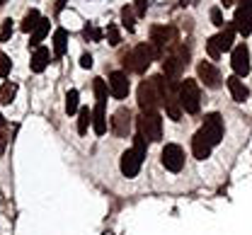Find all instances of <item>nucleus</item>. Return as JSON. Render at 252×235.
Here are the masks:
<instances>
[{"label": "nucleus", "mask_w": 252, "mask_h": 235, "mask_svg": "<svg viewBox=\"0 0 252 235\" xmlns=\"http://www.w3.org/2000/svg\"><path fill=\"white\" fill-rule=\"evenodd\" d=\"M165 90H167L165 75H151L148 80H143L138 85V95H136L141 112H158V107L165 100Z\"/></svg>", "instance_id": "obj_1"}, {"label": "nucleus", "mask_w": 252, "mask_h": 235, "mask_svg": "<svg viewBox=\"0 0 252 235\" xmlns=\"http://www.w3.org/2000/svg\"><path fill=\"white\" fill-rule=\"evenodd\" d=\"M153 61H156V51H153L151 44H138V46H133V51L126 54L124 59H122L124 68L133 70V73H146Z\"/></svg>", "instance_id": "obj_2"}, {"label": "nucleus", "mask_w": 252, "mask_h": 235, "mask_svg": "<svg viewBox=\"0 0 252 235\" xmlns=\"http://www.w3.org/2000/svg\"><path fill=\"white\" fill-rule=\"evenodd\" d=\"M136 129L148 143H156L162 138V117L158 112H141V117L136 119Z\"/></svg>", "instance_id": "obj_3"}, {"label": "nucleus", "mask_w": 252, "mask_h": 235, "mask_svg": "<svg viewBox=\"0 0 252 235\" xmlns=\"http://www.w3.org/2000/svg\"><path fill=\"white\" fill-rule=\"evenodd\" d=\"M180 104L187 114H196L199 107H201V92H199V83L191 80V78H185L180 83Z\"/></svg>", "instance_id": "obj_4"}, {"label": "nucleus", "mask_w": 252, "mask_h": 235, "mask_svg": "<svg viewBox=\"0 0 252 235\" xmlns=\"http://www.w3.org/2000/svg\"><path fill=\"white\" fill-rule=\"evenodd\" d=\"M187 63H189V51L185 49V46H177V51H175L172 56H167V59L162 61V75H165L167 80L177 83Z\"/></svg>", "instance_id": "obj_5"}, {"label": "nucleus", "mask_w": 252, "mask_h": 235, "mask_svg": "<svg viewBox=\"0 0 252 235\" xmlns=\"http://www.w3.org/2000/svg\"><path fill=\"white\" fill-rule=\"evenodd\" d=\"M167 80V78H165ZM165 112H167V117L172 119V121H180V117H182V104H180V85L177 83H172V80H167V90H165Z\"/></svg>", "instance_id": "obj_6"}, {"label": "nucleus", "mask_w": 252, "mask_h": 235, "mask_svg": "<svg viewBox=\"0 0 252 235\" xmlns=\"http://www.w3.org/2000/svg\"><path fill=\"white\" fill-rule=\"evenodd\" d=\"M160 163L162 168L170 170V172H180L185 168V150L177 146V143H167L160 153Z\"/></svg>", "instance_id": "obj_7"}, {"label": "nucleus", "mask_w": 252, "mask_h": 235, "mask_svg": "<svg viewBox=\"0 0 252 235\" xmlns=\"http://www.w3.org/2000/svg\"><path fill=\"white\" fill-rule=\"evenodd\" d=\"M177 39V32L172 29V27H153L151 29V46H153V51H156V59H162V54H165V46H170L172 41Z\"/></svg>", "instance_id": "obj_8"}, {"label": "nucleus", "mask_w": 252, "mask_h": 235, "mask_svg": "<svg viewBox=\"0 0 252 235\" xmlns=\"http://www.w3.org/2000/svg\"><path fill=\"white\" fill-rule=\"evenodd\" d=\"M199 131L211 141V146H219L220 141H223V117H220L219 112L206 114V117H204V124H201Z\"/></svg>", "instance_id": "obj_9"}, {"label": "nucleus", "mask_w": 252, "mask_h": 235, "mask_svg": "<svg viewBox=\"0 0 252 235\" xmlns=\"http://www.w3.org/2000/svg\"><path fill=\"white\" fill-rule=\"evenodd\" d=\"M233 25H235L238 34H243V36L252 34V0H238Z\"/></svg>", "instance_id": "obj_10"}, {"label": "nucleus", "mask_w": 252, "mask_h": 235, "mask_svg": "<svg viewBox=\"0 0 252 235\" xmlns=\"http://www.w3.org/2000/svg\"><path fill=\"white\" fill-rule=\"evenodd\" d=\"M230 66L238 78H245L250 73V49L248 44H235L230 51Z\"/></svg>", "instance_id": "obj_11"}, {"label": "nucleus", "mask_w": 252, "mask_h": 235, "mask_svg": "<svg viewBox=\"0 0 252 235\" xmlns=\"http://www.w3.org/2000/svg\"><path fill=\"white\" fill-rule=\"evenodd\" d=\"M196 78H199L206 88H211V90L220 88V70L214 66V63H209V61L196 63Z\"/></svg>", "instance_id": "obj_12"}, {"label": "nucleus", "mask_w": 252, "mask_h": 235, "mask_svg": "<svg viewBox=\"0 0 252 235\" xmlns=\"http://www.w3.org/2000/svg\"><path fill=\"white\" fill-rule=\"evenodd\" d=\"M141 165H143V158L133 150V148H128L122 153V160H119V168H122V175L124 177H136L138 172H141Z\"/></svg>", "instance_id": "obj_13"}, {"label": "nucleus", "mask_w": 252, "mask_h": 235, "mask_svg": "<svg viewBox=\"0 0 252 235\" xmlns=\"http://www.w3.org/2000/svg\"><path fill=\"white\" fill-rule=\"evenodd\" d=\"M131 109L128 107H119L114 114H112V134L124 138L128 131H131Z\"/></svg>", "instance_id": "obj_14"}, {"label": "nucleus", "mask_w": 252, "mask_h": 235, "mask_svg": "<svg viewBox=\"0 0 252 235\" xmlns=\"http://www.w3.org/2000/svg\"><path fill=\"white\" fill-rule=\"evenodd\" d=\"M128 90H131V85H128L126 73L124 70H114V73L109 75V95H112L114 100H126Z\"/></svg>", "instance_id": "obj_15"}, {"label": "nucleus", "mask_w": 252, "mask_h": 235, "mask_svg": "<svg viewBox=\"0 0 252 235\" xmlns=\"http://www.w3.org/2000/svg\"><path fill=\"white\" fill-rule=\"evenodd\" d=\"M211 150H214L211 141L201 134V131H196L194 138H191V153H194V158H196V160H206V158H211Z\"/></svg>", "instance_id": "obj_16"}, {"label": "nucleus", "mask_w": 252, "mask_h": 235, "mask_svg": "<svg viewBox=\"0 0 252 235\" xmlns=\"http://www.w3.org/2000/svg\"><path fill=\"white\" fill-rule=\"evenodd\" d=\"M225 85H228V90H230V95H233V100L235 102H245L248 97H250V90H248V85L243 83V78L230 75V78L225 80Z\"/></svg>", "instance_id": "obj_17"}, {"label": "nucleus", "mask_w": 252, "mask_h": 235, "mask_svg": "<svg viewBox=\"0 0 252 235\" xmlns=\"http://www.w3.org/2000/svg\"><path fill=\"white\" fill-rule=\"evenodd\" d=\"M49 63H51V51H49L46 46H36V49H34V54H32L30 68L34 70V73H41Z\"/></svg>", "instance_id": "obj_18"}, {"label": "nucleus", "mask_w": 252, "mask_h": 235, "mask_svg": "<svg viewBox=\"0 0 252 235\" xmlns=\"http://www.w3.org/2000/svg\"><path fill=\"white\" fill-rule=\"evenodd\" d=\"M235 25H225L219 34H216V41H219V49L220 51H233V46H235Z\"/></svg>", "instance_id": "obj_19"}, {"label": "nucleus", "mask_w": 252, "mask_h": 235, "mask_svg": "<svg viewBox=\"0 0 252 235\" xmlns=\"http://www.w3.org/2000/svg\"><path fill=\"white\" fill-rule=\"evenodd\" d=\"M93 131L97 136L107 134V114H104V104L102 102H97L93 109Z\"/></svg>", "instance_id": "obj_20"}, {"label": "nucleus", "mask_w": 252, "mask_h": 235, "mask_svg": "<svg viewBox=\"0 0 252 235\" xmlns=\"http://www.w3.org/2000/svg\"><path fill=\"white\" fill-rule=\"evenodd\" d=\"M65 49H68V32H65L63 27H59V29L54 32V56H56V59H63Z\"/></svg>", "instance_id": "obj_21"}, {"label": "nucleus", "mask_w": 252, "mask_h": 235, "mask_svg": "<svg viewBox=\"0 0 252 235\" xmlns=\"http://www.w3.org/2000/svg\"><path fill=\"white\" fill-rule=\"evenodd\" d=\"M90 126H93V112H90L88 107H83V109L78 112V134L85 136Z\"/></svg>", "instance_id": "obj_22"}, {"label": "nucleus", "mask_w": 252, "mask_h": 235, "mask_svg": "<svg viewBox=\"0 0 252 235\" xmlns=\"http://www.w3.org/2000/svg\"><path fill=\"white\" fill-rule=\"evenodd\" d=\"M46 34H49V20H46V17H41V22L36 25V29H34V32H32V36H30V44L36 49Z\"/></svg>", "instance_id": "obj_23"}, {"label": "nucleus", "mask_w": 252, "mask_h": 235, "mask_svg": "<svg viewBox=\"0 0 252 235\" xmlns=\"http://www.w3.org/2000/svg\"><path fill=\"white\" fill-rule=\"evenodd\" d=\"M15 95H17V83H2V88H0V104H12L15 100Z\"/></svg>", "instance_id": "obj_24"}, {"label": "nucleus", "mask_w": 252, "mask_h": 235, "mask_svg": "<svg viewBox=\"0 0 252 235\" xmlns=\"http://www.w3.org/2000/svg\"><path fill=\"white\" fill-rule=\"evenodd\" d=\"M93 90H94V100L107 104V95H109V88H107V80L102 78H94L93 80Z\"/></svg>", "instance_id": "obj_25"}, {"label": "nucleus", "mask_w": 252, "mask_h": 235, "mask_svg": "<svg viewBox=\"0 0 252 235\" xmlns=\"http://www.w3.org/2000/svg\"><path fill=\"white\" fill-rule=\"evenodd\" d=\"M39 22H41V15H39L36 10H30V12L25 15V20H22V25H20V29H22V32H34Z\"/></svg>", "instance_id": "obj_26"}, {"label": "nucleus", "mask_w": 252, "mask_h": 235, "mask_svg": "<svg viewBox=\"0 0 252 235\" xmlns=\"http://www.w3.org/2000/svg\"><path fill=\"white\" fill-rule=\"evenodd\" d=\"M78 100H80L78 90H68V95H65V112H68V114L80 112V109H78Z\"/></svg>", "instance_id": "obj_27"}, {"label": "nucleus", "mask_w": 252, "mask_h": 235, "mask_svg": "<svg viewBox=\"0 0 252 235\" xmlns=\"http://www.w3.org/2000/svg\"><path fill=\"white\" fill-rule=\"evenodd\" d=\"M133 150H136V153H138V155L146 160V155H148V141H146V138H143L141 134L133 136Z\"/></svg>", "instance_id": "obj_28"}, {"label": "nucleus", "mask_w": 252, "mask_h": 235, "mask_svg": "<svg viewBox=\"0 0 252 235\" xmlns=\"http://www.w3.org/2000/svg\"><path fill=\"white\" fill-rule=\"evenodd\" d=\"M206 51H209V56H211L214 61H216V59H220V54H223V51L219 49V41H216V36H211V39L206 41Z\"/></svg>", "instance_id": "obj_29"}, {"label": "nucleus", "mask_w": 252, "mask_h": 235, "mask_svg": "<svg viewBox=\"0 0 252 235\" xmlns=\"http://www.w3.org/2000/svg\"><path fill=\"white\" fill-rule=\"evenodd\" d=\"M107 39H109L112 46H119V44H122V36H119L117 25H107Z\"/></svg>", "instance_id": "obj_30"}, {"label": "nucleus", "mask_w": 252, "mask_h": 235, "mask_svg": "<svg viewBox=\"0 0 252 235\" xmlns=\"http://www.w3.org/2000/svg\"><path fill=\"white\" fill-rule=\"evenodd\" d=\"M10 70H12V61H10V56H7V54H0V78H7V75H10Z\"/></svg>", "instance_id": "obj_31"}, {"label": "nucleus", "mask_w": 252, "mask_h": 235, "mask_svg": "<svg viewBox=\"0 0 252 235\" xmlns=\"http://www.w3.org/2000/svg\"><path fill=\"white\" fill-rule=\"evenodd\" d=\"M122 17H124V27L128 29V32H133L136 22H133V12H131V7H124V10H122Z\"/></svg>", "instance_id": "obj_32"}, {"label": "nucleus", "mask_w": 252, "mask_h": 235, "mask_svg": "<svg viewBox=\"0 0 252 235\" xmlns=\"http://www.w3.org/2000/svg\"><path fill=\"white\" fill-rule=\"evenodd\" d=\"M83 34H85L88 39H93V41H99V39H102V29H97L93 25H88V27L83 29Z\"/></svg>", "instance_id": "obj_33"}, {"label": "nucleus", "mask_w": 252, "mask_h": 235, "mask_svg": "<svg viewBox=\"0 0 252 235\" xmlns=\"http://www.w3.org/2000/svg\"><path fill=\"white\" fill-rule=\"evenodd\" d=\"M10 36H12V20H5L2 29H0V41H7Z\"/></svg>", "instance_id": "obj_34"}, {"label": "nucleus", "mask_w": 252, "mask_h": 235, "mask_svg": "<svg viewBox=\"0 0 252 235\" xmlns=\"http://www.w3.org/2000/svg\"><path fill=\"white\" fill-rule=\"evenodd\" d=\"M209 15H211V22H214L216 27L223 29V12H220V7H211V12H209Z\"/></svg>", "instance_id": "obj_35"}, {"label": "nucleus", "mask_w": 252, "mask_h": 235, "mask_svg": "<svg viewBox=\"0 0 252 235\" xmlns=\"http://www.w3.org/2000/svg\"><path fill=\"white\" fill-rule=\"evenodd\" d=\"M146 10H148V0H136V15H138V17H143V15H146Z\"/></svg>", "instance_id": "obj_36"}, {"label": "nucleus", "mask_w": 252, "mask_h": 235, "mask_svg": "<svg viewBox=\"0 0 252 235\" xmlns=\"http://www.w3.org/2000/svg\"><path fill=\"white\" fill-rule=\"evenodd\" d=\"M80 66L83 68H93V56H90V54H83V56H80Z\"/></svg>", "instance_id": "obj_37"}, {"label": "nucleus", "mask_w": 252, "mask_h": 235, "mask_svg": "<svg viewBox=\"0 0 252 235\" xmlns=\"http://www.w3.org/2000/svg\"><path fill=\"white\" fill-rule=\"evenodd\" d=\"M5 146H7V136L0 131V153H5Z\"/></svg>", "instance_id": "obj_38"}, {"label": "nucleus", "mask_w": 252, "mask_h": 235, "mask_svg": "<svg viewBox=\"0 0 252 235\" xmlns=\"http://www.w3.org/2000/svg\"><path fill=\"white\" fill-rule=\"evenodd\" d=\"M65 2H68V0H56V15H59L63 7H65Z\"/></svg>", "instance_id": "obj_39"}, {"label": "nucleus", "mask_w": 252, "mask_h": 235, "mask_svg": "<svg viewBox=\"0 0 252 235\" xmlns=\"http://www.w3.org/2000/svg\"><path fill=\"white\" fill-rule=\"evenodd\" d=\"M235 0H223V7H228V5H233Z\"/></svg>", "instance_id": "obj_40"}, {"label": "nucleus", "mask_w": 252, "mask_h": 235, "mask_svg": "<svg viewBox=\"0 0 252 235\" xmlns=\"http://www.w3.org/2000/svg\"><path fill=\"white\" fill-rule=\"evenodd\" d=\"M2 126H5V117L0 114V129H2Z\"/></svg>", "instance_id": "obj_41"}, {"label": "nucleus", "mask_w": 252, "mask_h": 235, "mask_svg": "<svg viewBox=\"0 0 252 235\" xmlns=\"http://www.w3.org/2000/svg\"><path fill=\"white\" fill-rule=\"evenodd\" d=\"M5 2H7V0H0V7H2V5H5Z\"/></svg>", "instance_id": "obj_42"}]
</instances>
